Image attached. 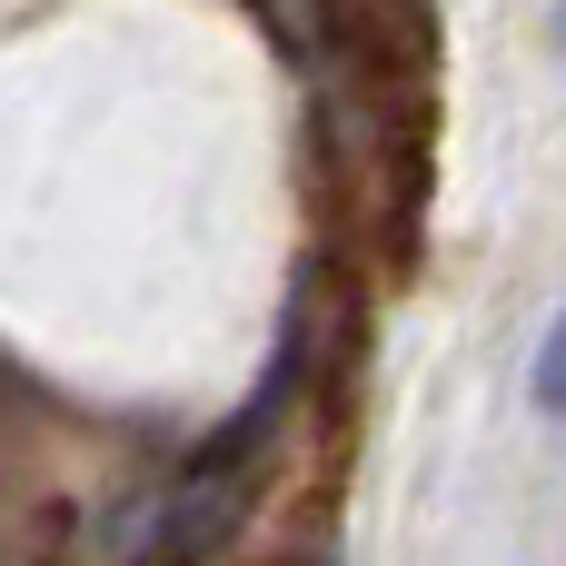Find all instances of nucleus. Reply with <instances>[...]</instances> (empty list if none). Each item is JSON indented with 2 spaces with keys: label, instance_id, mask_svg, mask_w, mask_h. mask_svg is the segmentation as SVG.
<instances>
[{
  "label": "nucleus",
  "instance_id": "f257e3e1",
  "mask_svg": "<svg viewBox=\"0 0 566 566\" xmlns=\"http://www.w3.org/2000/svg\"><path fill=\"white\" fill-rule=\"evenodd\" d=\"M249 497H259V438L239 428L229 448L189 458L179 478L109 497L90 527V566H209L249 527Z\"/></svg>",
  "mask_w": 566,
  "mask_h": 566
},
{
  "label": "nucleus",
  "instance_id": "f03ea898",
  "mask_svg": "<svg viewBox=\"0 0 566 566\" xmlns=\"http://www.w3.org/2000/svg\"><path fill=\"white\" fill-rule=\"evenodd\" d=\"M527 398H537V418H557V428H566V308L547 318V338H537V368H527Z\"/></svg>",
  "mask_w": 566,
  "mask_h": 566
},
{
  "label": "nucleus",
  "instance_id": "7ed1b4c3",
  "mask_svg": "<svg viewBox=\"0 0 566 566\" xmlns=\"http://www.w3.org/2000/svg\"><path fill=\"white\" fill-rule=\"evenodd\" d=\"M547 40H557V60H566V0H557V10H547Z\"/></svg>",
  "mask_w": 566,
  "mask_h": 566
},
{
  "label": "nucleus",
  "instance_id": "20e7f679",
  "mask_svg": "<svg viewBox=\"0 0 566 566\" xmlns=\"http://www.w3.org/2000/svg\"><path fill=\"white\" fill-rule=\"evenodd\" d=\"M308 20H318V0H308Z\"/></svg>",
  "mask_w": 566,
  "mask_h": 566
}]
</instances>
